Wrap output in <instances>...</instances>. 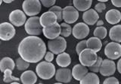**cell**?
Wrapping results in <instances>:
<instances>
[{
    "label": "cell",
    "mask_w": 121,
    "mask_h": 84,
    "mask_svg": "<svg viewBox=\"0 0 121 84\" xmlns=\"http://www.w3.org/2000/svg\"><path fill=\"white\" fill-rule=\"evenodd\" d=\"M44 41L37 36H27L20 42L17 52L20 57L28 63L41 62L46 53Z\"/></svg>",
    "instance_id": "1"
},
{
    "label": "cell",
    "mask_w": 121,
    "mask_h": 84,
    "mask_svg": "<svg viewBox=\"0 0 121 84\" xmlns=\"http://www.w3.org/2000/svg\"><path fill=\"white\" fill-rule=\"evenodd\" d=\"M56 72L55 66L52 62L45 61L39 62L36 67V74L42 80H50L55 76Z\"/></svg>",
    "instance_id": "2"
},
{
    "label": "cell",
    "mask_w": 121,
    "mask_h": 84,
    "mask_svg": "<svg viewBox=\"0 0 121 84\" xmlns=\"http://www.w3.org/2000/svg\"><path fill=\"white\" fill-rule=\"evenodd\" d=\"M24 29L30 36H39L43 32V27L40 25L39 17H31L26 19L24 24Z\"/></svg>",
    "instance_id": "3"
},
{
    "label": "cell",
    "mask_w": 121,
    "mask_h": 84,
    "mask_svg": "<svg viewBox=\"0 0 121 84\" xmlns=\"http://www.w3.org/2000/svg\"><path fill=\"white\" fill-rule=\"evenodd\" d=\"M22 8L26 16L36 17L41 12L42 5L39 0H25L22 3Z\"/></svg>",
    "instance_id": "4"
},
{
    "label": "cell",
    "mask_w": 121,
    "mask_h": 84,
    "mask_svg": "<svg viewBox=\"0 0 121 84\" xmlns=\"http://www.w3.org/2000/svg\"><path fill=\"white\" fill-rule=\"evenodd\" d=\"M47 47L48 50L52 52L54 55H58L60 53L65 52L67 49V41L65 38L59 36L54 40L48 41Z\"/></svg>",
    "instance_id": "5"
},
{
    "label": "cell",
    "mask_w": 121,
    "mask_h": 84,
    "mask_svg": "<svg viewBox=\"0 0 121 84\" xmlns=\"http://www.w3.org/2000/svg\"><path fill=\"white\" fill-rule=\"evenodd\" d=\"M78 56H79V62H80L79 64H81L82 65L86 68L92 66L96 62L98 58L97 53L94 52L92 50L88 48L83 50Z\"/></svg>",
    "instance_id": "6"
},
{
    "label": "cell",
    "mask_w": 121,
    "mask_h": 84,
    "mask_svg": "<svg viewBox=\"0 0 121 84\" xmlns=\"http://www.w3.org/2000/svg\"><path fill=\"white\" fill-rule=\"evenodd\" d=\"M104 55L108 59L117 60L121 56V44L117 42H109L104 47Z\"/></svg>",
    "instance_id": "7"
},
{
    "label": "cell",
    "mask_w": 121,
    "mask_h": 84,
    "mask_svg": "<svg viewBox=\"0 0 121 84\" xmlns=\"http://www.w3.org/2000/svg\"><path fill=\"white\" fill-rule=\"evenodd\" d=\"M79 17V11L72 5H67L62 8V20L67 24H72L77 21Z\"/></svg>",
    "instance_id": "8"
},
{
    "label": "cell",
    "mask_w": 121,
    "mask_h": 84,
    "mask_svg": "<svg viewBox=\"0 0 121 84\" xmlns=\"http://www.w3.org/2000/svg\"><path fill=\"white\" fill-rule=\"evenodd\" d=\"M16 34V30L10 23L4 22L0 23V41H8L12 39Z\"/></svg>",
    "instance_id": "9"
},
{
    "label": "cell",
    "mask_w": 121,
    "mask_h": 84,
    "mask_svg": "<svg viewBox=\"0 0 121 84\" xmlns=\"http://www.w3.org/2000/svg\"><path fill=\"white\" fill-rule=\"evenodd\" d=\"M89 27L82 22L75 24L72 28L71 35L78 40H84L89 34Z\"/></svg>",
    "instance_id": "10"
},
{
    "label": "cell",
    "mask_w": 121,
    "mask_h": 84,
    "mask_svg": "<svg viewBox=\"0 0 121 84\" xmlns=\"http://www.w3.org/2000/svg\"><path fill=\"white\" fill-rule=\"evenodd\" d=\"M9 19L11 25L17 26V27H21L25 24L26 21V16L23 12V11L16 9L12 11L9 14Z\"/></svg>",
    "instance_id": "11"
},
{
    "label": "cell",
    "mask_w": 121,
    "mask_h": 84,
    "mask_svg": "<svg viewBox=\"0 0 121 84\" xmlns=\"http://www.w3.org/2000/svg\"><path fill=\"white\" fill-rule=\"evenodd\" d=\"M116 71L117 68H116V64L114 61L108 59H105L102 60L98 73H100L104 77H108L114 74Z\"/></svg>",
    "instance_id": "12"
},
{
    "label": "cell",
    "mask_w": 121,
    "mask_h": 84,
    "mask_svg": "<svg viewBox=\"0 0 121 84\" xmlns=\"http://www.w3.org/2000/svg\"><path fill=\"white\" fill-rule=\"evenodd\" d=\"M39 23L43 28L52 26L58 23L56 15L51 11H45L39 17Z\"/></svg>",
    "instance_id": "13"
},
{
    "label": "cell",
    "mask_w": 121,
    "mask_h": 84,
    "mask_svg": "<svg viewBox=\"0 0 121 84\" xmlns=\"http://www.w3.org/2000/svg\"><path fill=\"white\" fill-rule=\"evenodd\" d=\"M55 76L58 83H70L73 78L71 75V70L67 68H60L56 71Z\"/></svg>",
    "instance_id": "14"
},
{
    "label": "cell",
    "mask_w": 121,
    "mask_h": 84,
    "mask_svg": "<svg viewBox=\"0 0 121 84\" xmlns=\"http://www.w3.org/2000/svg\"><path fill=\"white\" fill-rule=\"evenodd\" d=\"M43 34L44 36L49 41L57 38L60 35V26L58 23L54 24L52 26L46 28H43Z\"/></svg>",
    "instance_id": "15"
},
{
    "label": "cell",
    "mask_w": 121,
    "mask_h": 84,
    "mask_svg": "<svg viewBox=\"0 0 121 84\" xmlns=\"http://www.w3.org/2000/svg\"><path fill=\"white\" fill-rule=\"evenodd\" d=\"M99 20V15L92 8L87 10L82 14V20L87 26H94Z\"/></svg>",
    "instance_id": "16"
},
{
    "label": "cell",
    "mask_w": 121,
    "mask_h": 84,
    "mask_svg": "<svg viewBox=\"0 0 121 84\" xmlns=\"http://www.w3.org/2000/svg\"><path fill=\"white\" fill-rule=\"evenodd\" d=\"M105 20L109 24L117 25L121 20V12L117 9H110L105 14Z\"/></svg>",
    "instance_id": "17"
},
{
    "label": "cell",
    "mask_w": 121,
    "mask_h": 84,
    "mask_svg": "<svg viewBox=\"0 0 121 84\" xmlns=\"http://www.w3.org/2000/svg\"><path fill=\"white\" fill-rule=\"evenodd\" d=\"M88 72H89V70L86 67L82 65L81 64H77L73 67V68H72L71 75H72V77L75 79L76 80L80 81L87 74Z\"/></svg>",
    "instance_id": "18"
},
{
    "label": "cell",
    "mask_w": 121,
    "mask_h": 84,
    "mask_svg": "<svg viewBox=\"0 0 121 84\" xmlns=\"http://www.w3.org/2000/svg\"><path fill=\"white\" fill-rule=\"evenodd\" d=\"M20 80L22 84H35L37 82V75L32 70L25 71L21 74Z\"/></svg>",
    "instance_id": "19"
},
{
    "label": "cell",
    "mask_w": 121,
    "mask_h": 84,
    "mask_svg": "<svg viewBox=\"0 0 121 84\" xmlns=\"http://www.w3.org/2000/svg\"><path fill=\"white\" fill-rule=\"evenodd\" d=\"M56 63L60 68H67L71 63V58L69 53L64 52L56 57Z\"/></svg>",
    "instance_id": "20"
},
{
    "label": "cell",
    "mask_w": 121,
    "mask_h": 84,
    "mask_svg": "<svg viewBox=\"0 0 121 84\" xmlns=\"http://www.w3.org/2000/svg\"><path fill=\"white\" fill-rule=\"evenodd\" d=\"M109 38L113 42L120 44L121 42V25L117 24L112 26L109 31Z\"/></svg>",
    "instance_id": "21"
},
{
    "label": "cell",
    "mask_w": 121,
    "mask_h": 84,
    "mask_svg": "<svg viewBox=\"0 0 121 84\" xmlns=\"http://www.w3.org/2000/svg\"><path fill=\"white\" fill-rule=\"evenodd\" d=\"M73 5L78 11L85 12L87 10L90 9L92 5V0H73Z\"/></svg>",
    "instance_id": "22"
},
{
    "label": "cell",
    "mask_w": 121,
    "mask_h": 84,
    "mask_svg": "<svg viewBox=\"0 0 121 84\" xmlns=\"http://www.w3.org/2000/svg\"><path fill=\"white\" fill-rule=\"evenodd\" d=\"M87 48L93 50L94 52H99L102 48V42L100 39L95 37H91L88 40H86Z\"/></svg>",
    "instance_id": "23"
},
{
    "label": "cell",
    "mask_w": 121,
    "mask_h": 84,
    "mask_svg": "<svg viewBox=\"0 0 121 84\" xmlns=\"http://www.w3.org/2000/svg\"><path fill=\"white\" fill-rule=\"evenodd\" d=\"M79 84H100V79L97 74L88 72L85 77L79 81Z\"/></svg>",
    "instance_id": "24"
},
{
    "label": "cell",
    "mask_w": 121,
    "mask_h": 84,
    "mask_svg": "<svg viewBox=\"0 0 121 84\" xmlns=\"http://www.w3.org/2000/svg\"><path fill=\"white\" fill-rule=\"evenodd\" d=\"M15 68V63L10 57H4L0 60V71L4 72L6 69L13 71Z\"/></svg>",
    "instance_id": "25"
},
{
    "label": "cell",
    "mask_w": 121,
    "mask_h": 84,
    "mask_svg": "<svg viewBox=\"0 0 121 84\" xmlns=\"http://www.w3.org/2000/svg\"><path fill=\"white\" fill-rule=\"evenodd\" d=\"M93 35H94V37H95L100 40L104 39L108 35V29H106L104 26H97L94 30Z\"/></svg>",
    "instance_id": "26"
},
{
    "label": "cell",
    "mask_w": 121,
    "mask_h": 84,
    "mask_svg": "<svg viewBox=\"0 0 121 84\" xmlns=\"http://www.w3.org/2000/svg\"><path fill=\"white\" fill-rule=\"evenodd\" d=\"M3 81L6 83H11L12 82H19L20 81V78L14 77L12 75V71L10 69H6L3 72Z\"/></svg>",
    "instance_id": "27"
},
{
    "label": "cell",
    "mask_w": 121,
    "mask_h": 84,
    "mask_svg": "<svg viewBox=\"0 0 121 84\" xmlns=\"http://www.w3.org/2000/svg\"><path fill=\"white\" fill-rule=\"evenodd\" d=\"M60 35L62 38H68L71 35L72 33V27L69 24H67L65 23H61L60 24Z\"/></svg>",
    "instance_id": "28"
},
{
    "label": "cell",
    "mask_w": 121,
    "mask_h": 84,
    "mask_svg": "<svg viewBox=\"0 0 121 84\" xmlns=\"http://www.w3.org/2000/svg\"><path fill=\"white\" fill-rule=\"evenodd\" d=\"M15 67L17 68V69L18 71H25L30 66V63L27 62H26L23 59H21V57H18V58L15 61Z\"/></svg>",
    "instance_id": "29"
},
{
    "label": "cell",
    "mask_w": 121,
    "mask_h": 84,
    "mask_svg": "<svg viewBox=\"0 0 121 84\" xmlns=\"http://www.w3.org/2000/svg\"><path fill=\"white\" fill-rule=\"evenodd\" d=\"M48 11H51L52 13H54L56 15L58 23L62 21V8L61 7L58 5H54L52 8H50Z\"/></svg>",
    "instance_id": "30"
},
{
    "label": "cell",
    "mask_w": 121,
    "mask_h": 84,
    "mask_svg": "<svg viewBox=\"0 0 121 84\" xmlns=\"http://www.w3.org/2000/svg\"><path fill=\"white\" fill-rule=\"evenodd\" d=\"M102 60H103V59H102L101 57L98 56L96 62H95L91 67L87 68H88V70L90 71L91 72H92V73H94V74H97V73H98V72H99L100 66H101V64Z\"/></svg>",
    "instance_id": "31"
},
{
    "label": "cell",
    "mask_w": 121,
    "mask_h": 84,
    "mask_svg": "<svg viewBox=\"0 0 121 84\" xmlns=\"http://www.w3.org/2000/svg\"><path fill=\"white\" fill-rule=\"evenodd\" d=\"M87 48V45H86V40H82L81 41H79V43L76 46V52L79 55L83 50H85Z\"/></svg>",
    "instance_id": "32"
},
{
    "label": "cell",
    "mask_w": 121,
    "mask_h": 84,
    "mask_svg": "<svg viewBox=\"0 0 121 84\" xmlns=\"http://www.w3.org/2000/svg\"><path fill=\"white\" fill-rule=\"evenodd\" d=\"M106 8H107V5H105V3L98 2V3L95 4V5L94 10L98 14V13H102L106 9Z\"/></svg>",
    "instance_id": "33"
},
{
    "label": "cell",
    "mask_w": 121,
    "mask_h": 84,
    "mask_svg": "<svg viewBox=\"0 0 121 84\" xmlns=\"http://www.w3.org/2000/svg\"><path fill=\"white\" fill-rule=\"evenodd\" d=\"M40 3L45 8H50L52 6L55 5L56 1L55 0H41Z\"/></svg>",
    "instance_id": "34"
},
{
    "label": "cell",
    "mask_w": 121,
    "mask_h": 84,
    "mask_svg": "<svg viewBox=\"0 0 121 84\" xmlns=\"http://www.w3.org/2000/svg\"><path fill=\"white\" fill-rule=\"evenodd\" d=\"M103 84H120V82L115 77H108L104 80Z\"/></svg>",
    "instance_id": "35"
},
{
    "label": "cell",
    "mask_w": 121,
    "mask_h": 84,
    "mask_svg": "<svg viewBox=\"0 0 121 84\" xmlns=\"http://www.w3.org/2000/svg\"><path fill=\"white\" fill-rule=\"evenodd\" d=\"M54 58H55V55L50 51L46 52V53H45V56H44L45 61V62H52V61L54 60Z\"/></svg>",
    "instance_id": "36"
},
{
    "label": "cell",
    "mask_w": 121,
    "mask_h": 84,
    "mask_svg": "<svg viewBox=\"0 0 121 84\" xmlns=\"http://www.w3.org/2000/svg\"><path fill=\"white\" fill-rule=\"evenodd\" d=\"M111 3L113 6L117 8H121V1L120 0H112Z\"/></svg>",
    "instance_id": "37"
},
{
    "label": "cell",
    "mask_w": 121,
    "mask_h": 84,
    "mask_svg": "<svg viewBox=\"0 0 121 84\" xmlns=\"http://www.w3.org/2000/svg\"><path fill=\"white\" fill-rule=\"evenodd\" d=\"M120 62H121V59H119L118 62H117V64L116 65V68L117 70L118 71V72L120 74H121V65H120Z\"/></svg>",
    "instance_id": "38"
},
{
    "label": "cell",
    "mask_w": 121,
    "mask_h": 84,
    "mask_svg": "<svg viewBox=\"0 0 121 84\" xmlns=\"http://www.w3.org/2000/svg\"><path fill=\"white\" fill-rule=\"evenodd\" d=\"M95 24L97 25V26H103V25H104V21L101 20H98Z\"/></svg>",
    "instance_id": "39"
},
{
    "label": "cell",
    "mask_w": 121,
    "mask_h": 84,
    "mask_svg": "<svg viewBox=\"0 0 121 84\" xmlns=\"http://www.w3.org/2000/svg\"><path fill=\"white\" fill-rule=\"evenodd\" d=\"M2 2H5V4H9V3L13 2V1L12 0H11V1H6V0H4V1H2Z\"/></svg>",
    "instance_id": "40"
},
{
    "label": "cell",
    "mask_w": 121,
    "mask_h": 84,
    "mask_svg": "<svg viewBox=\"0 0 121 84\" xmlns=\"http://www.w3.org/2000/svg\"><path fill=\"white\" fill-rule=\"evenodd\" d=\"M10 84H21L19 82H12V83H11Z\"/></svg>",
    "instance_id": "41"
},
{
    "label": "cell",
    "mask_w": 121,
    "mask_h": 84,
    "mask_svg": "<svg viewBox=\"0 0 121 84\" xmlns=\"http://www.w3.org/2000/svg\"><path fill=\"white\" fill-rule=\"evenodd\" d=\"M54 84H64V83H55Z\"/></svg>",
    "instance_id": "42"
},
{
    "label": "cell",
    "mask_w": 121,
    "mask_h": 84,
    "mask_svg": "<svg viewBox=\"0 0 121 84\" xmlns=\"http://www.w3.org/2000/svg\"><path fill=\"white\" fill-rule=\"evenodd\" d=\"M2 0H0V5H2Z\"/></svg>",
    "instance_id": "43"
},
{
    "label": "cell",
    "mask_w": 121,
    "mask_h": 84,
    "mask_svg": "<svg viewBox=\"0 0 121 84\" xmlns=\"http://www.w3.org/2000/svg\"><path fill=\"white\" fill-rule=\"evenodd\" d=\"M38 84H44V83H38Z\"/></svg>",
    "instance_id": "44"
},
{
    "label": "cell",
    "mask_w": 121,
    "mask_h": 84,
    "mask_svg": "<svg viewBox=\"0 0 121 84\" xmlns=\"http://www.w3.org/2000/svg\"><path fill=\"white\" fill-rule=\"evenodd\" d=\"M0 44H1V41H0Z\"/></svg>",
    "instance_id": "45"
}]
</instances>
